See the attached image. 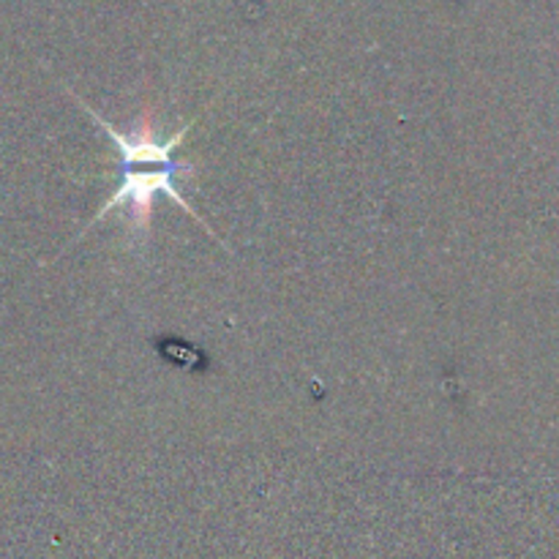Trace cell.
<instances>
[{
  "mask_svg": "<svg viewBox=\"0 0 559 559\" xmlns=\"http://www.w3.org/2000/svg\"><path fill=\"white\" fill-rule=\"evenodd\" d=\"M191 164H178V167H156V169H136V167H120V183L118 189L112 191V194L107 197V202H104L102 207H98V213L93 216L91 224H85V229H82V235L87 233V229L93 227L96 222H102L107 213H112L115 207H123L126 213V222H129L131 233H147L151 229V216H153V202H156L158 194L169 197V200L175 202V205L183 207L186 213H189L194 222H200L202 227L207 229V235L211 238H216V233H213L211 227H207L205 222H202L200 213L194 211V207L186 202V197L180 194L178 189V175L189 173ZM218 240V238H216Z\"/></svg>",
  "mask_w": 559,
  "mask_h": 559,
  "instance_id": "obj_1",
  "label": "cell"
}]
</instances>
